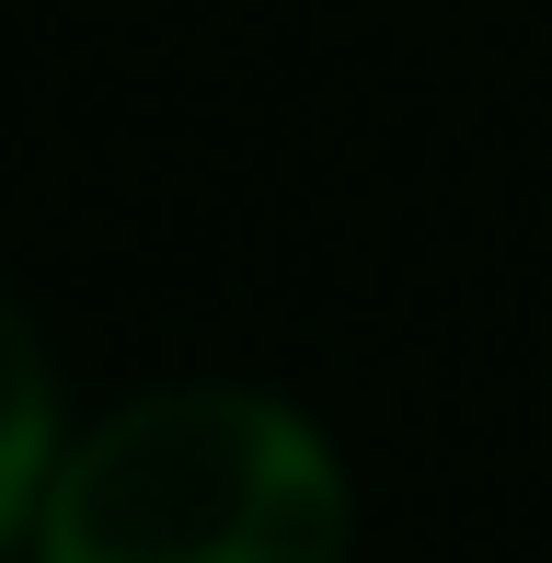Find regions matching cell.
I'll return each mask as SVG.
<instances>
[{
  "mask_svg": "<svg viewBox=\"0 0 552 563\" xmlns=\"http://www.w3.org/2000/svg\"><path fill=\"white\" fill-rule=\"evenodd\" d=\"M23 563H357V472L288 391L162 379L69 426Z\"/></svg>",
  "mask_w": 552,
  "mask_h": 563,
  "instance_id": "1",
  "label": "cell"
},
{
  "mask_svg": "<svg viewBox=\"0 0 552 563\" xmlns=\"http://www.w3.org/2000/svg\"><path fill=\"white\" fill-rule=\"evenodd\" d=\"M69 449V391H58V356H46L35 311L12 299L0 276V563L35 541V506H46V472Z\"/></svg>",
  "mask_w": 552,
  "mask_h": 563,
  "instance_id": "2",
  "label": "cell"
}]
</instances>
